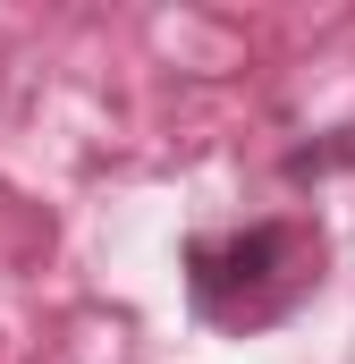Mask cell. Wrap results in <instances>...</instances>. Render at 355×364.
<instances>
[{
	"label": "cell",
	"instance_id": "obj_1",
	"mask_svg": "<svg viewBox=\"0 0 355 364\" xmlns=\"http://www.w3.org/2000/svg\"><path fill=\"white\" fill-rule=\"evenodd\" d=\"M313 288V246L296 229H237V237H195L186 246V296L203 322H229V331H254L271 314H288L296 296Z\"/></svg>",
	"mask_w": 355,
	"mask_h": 364
}]
</instances>
